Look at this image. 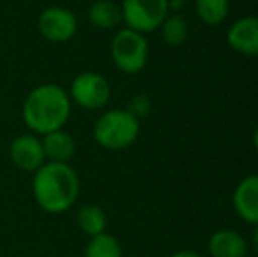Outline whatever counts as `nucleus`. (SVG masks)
Listing matches in <instances>:
<instances>
[{"label":"nucleus","mask_w":258,"mask_h":257,"mask_svg":"<svg viewBox=\"0 0 258 257\" xmlns=\"http://www.w3.org/2000/svg\"><path fill=\"white\" fill-rule=\"evenodd\" d=\"M72 115L69 92L56 83H42L32 88L21 106V118L28 132L46 136L65 129Z\"/></svg>","instance_id":"f257e3e1"},{"label":"nucleus","mask_w":258,"mask_h":257,"mask_svg":"<svg viewBox=\"0 0 258 257\" xmlns=\"http://www.w3.org/2000/svg\"><path fill=\"white\" fill-rule=\"evenodd\" d=\"M126 110L130 111V113L134 115L136 118H144L150 115L151 111V100L150 97L146 95V93H137V95H134L132 99L128 100V106H126Z\"/></svg>","instance_id":"a211bd4d"},{"label":"nucleus","mask_w":258,"mask_h":257,"mask_svg":"<svg viewBox=\"0 0 258 257\" xmlns=\"http://www.w3.org/2000/svg\"><path fill=\"white\" fill-rule=\"evenodd\" d=\"M230 0H195V13L207 27H218L228 16Z\"/></svg>","instance_id":"2eb2a0df"},{"label":"nucleus","mask_w":258,"mask_h":257,"mask_svg":"<svg viewBox=\"0 0 258 257\" xmlns=\"http://www.w3.org/2000/svg\"><path fill=\"white\" fill-rule=\"evenodd\" d=\"M227 44L246 57H258V16H244L228 27Z\"/></svg>","instance_id":"1a4fd4ad"},{"label":"nucleus","mask_w":258,"mask_h":257,"mask_svg":"<svg viewBox=\"0 0 258 257\" xmlns=\"http://www.w3.org/2000/svg\"><path fill=\"white\" fill-rule=\"evenodd\" d=\"M42 139V148H44L46 162H58V164H71V161L76 155V141L72 134H69L65 129L54 130Z\"/></svg>","instance_id":"f8f14e48"},{"label":"nucleus","mask_w":258,"mask_h":257,"mask_svg":"<svg viewBox=\"0 0 258 257\" xmlns=\"http://www.w3.org/2000/svg\"><path fill=\"white\" fill-rule=\"evenodd\" d=\"M253 148H255V151L258 155V125L255 127V132H253Z\"/></svg>","instance_id":"4be33fe9"},{"label":"nucleus","mask_w":258,"mask_h":257,"mask_svg":"<svg viewBox=\"0 0 258 257\" xmlns=\"http://www.w3.org/2000/svg\"><path fill=\"white\" fill-rule=\"evenodd\" d=\"M232 204L239 219L253 227L258 226V173L248 175L235 185Z\"/></svg>","instance_id":"9d476101"},{"label":"nucleus","mask_w":258,"mask_h":257,"mask_svg":"<svg viewBox=\"0 0 258 257\" xmlns=\"http://www.w3.org/2000/svg\"><path fill=\"white\" fill-rule=\"evenodd\" d=\"M76 222L85 236L93 238L105 233L107 229V215L99 204H83L76 213Z\"/></svg>","instance_id":"4468645a"},{"label":"nucleus","mask_w":258,"mask_h":257,"mask_svg":"<svg viewBox=\"0 0 258 257\" xmlns=\"http://www.w3.org/2000/svg\"><path fill=\"white\" fill-rule=\"evenodd\" d=\"M251 245H253V248H255V252H256V255H258V226H255V229H253Z\"/></svg>","instance_id":"412c9836"},{"label":"nucleus","mask_w":258,"mask_h":257,"mask_svg":"<svg viewBox=\"0 0 258 257\" xmlns=\"http://www.w3.org/2000/svg\"><path fill=\"white\" fill-rule=\"evenodd\" d=\"M184 7V0H169V11L170 13H181Z\"/></svg>","instance_id":"6ab92c4d"},{"label":"nucleus","mask_w":258,"mask_h":257,"mask_svg":"<svg viewBox=\"0 0 258 257\" xmlns=\"http://www.w3.org/2000/svg\"><path fill=\"white\" fill-rule=\"evenodd\" d=\"M79 28L78 16L71 9L51 6L41 11L37 18V30L41 37L53 44H63L76 37Z\"/></svg>","instance_id":"0eeeda50"},{"label":"nucleus","mask_w":258,"mask_h":257,"mask_svg":"<svg viewBox=\"0 0 258 257\" xmlns=\"http://www.w3.org/2000/svg\"><path fill=\"white\" fill-rule=\"evenodd\" d=\"M162 39L167 46H183L186 42L188 35H190V28H188V21L181 16L179 13H170L158 28Z\"/></svg>","instance_id":"dca6fc26"},{"label":"nucleus","mask_w":258,"mask_h":257,"mask_svg":"<svg viewBox=\"0 0 258 257\" xmlns=\"http://www.w3.org/2000/svg\"><path fill=\"white\" fill-rule=\"evenodd\" d=\"M170 257H206V255H202L201 252H195V250H179Z\"/></svg>","instance_id":"aec40b11"},{"label":"nucleus","mask_w":258,"mask_h":257,"mask_svg":"<svg viewBox=\"0 0 258 257\" xmlns=\"http://www.w3.org/2000/svg\"><path fill=\"white\" fill-rule=\"evenodd\" d=\"M246 257H248V255H246Z\"/></svg>","instance_id":"5701e85b"},{"label":"nucleus","mask_w":258,"mask_h":257,"mask_svg":"<svg viewBox=\"0 0 258 257\" xmlns=\"http://www.w3.org/2000/svg\"><path fill=\"white\" fill-rule=\"evenodd\" d=\"M207 250L211 257H246L248 241L239 231L218 229L209 236Z\"/></svg>","instance_id":"9b49d317"},{"label":"nucleus","mask_w":258,"mask_h":257,"mask_svg":"<svg viewBox=\"0 0 258 257\" xmlns=\"http://www.w3.org/2000/svg\"><path fill=\"white\" fill-rule=\"evenodd\" d=\"M88 23L97 30H114L123 25L121 6L114 0H95L86 11Z\"/></svg>","instance_id":"ddd939ff"},{"label":"nucleus","mask_w":258,"mask_h":257,"mask_svg":"<svg viewBox=\"0 0 258 257\" xmlns=\"http://www.w3.org/2000/svg\"><path fill=\"white\" fill-rule=\"evenodd\" d=\"M119 6L123 25L143 35L158 30L170 14L169 0H123Z\"/></svg>","instance_id":"423d86ee"},{"label":"nucleus","mask_w":258,"mask_h":257,"mask_svg":"<svg viewBox=\"0 0 258 257\" xmlns=\"http://www.w3.org/2000/svg\"><path fill=\"white\" fill-rule=\"evenodd\" d=\"M9 157L11 162L18 169L34 175L41 166L46 164V155H44V148H42L41 136H35L32 132L16 136L11 141Z\"/></svg>","instance_id":"6e6552de"},{"label":"nucleus","mask_w":258,"mask_h":257,"mask_svg":"<svg viewBox=\"0 0 258 257\" xmlns=\"http://www.w3.org/2000/svg\"><path fill=\"white\" fill-rule=\"evenodd\" d=\"M81 192V180L71 164L46 162L34 173L32 194L37 206L46 213L60 215L76 204Z\"/></svg>","instance_id":"f03ea898"},{"label":"nucleus","mask_w":258,"mask_h":257,"mask_svg":"<svg viewBox=\"0 0 258 257\" xmlns=\"http://www.w3.org/2000/svg\"><path fill=\"white\" fill-rule=\"evenodd\" d=\"M93 139L100 148L109 151H119L130 148L141 134V120L128 110L114 108L107 110L95 120Z\"/></svg>","instance_id":"7ed1b4c3"},{"label":"nucleus","mask_w":258,"mask_h":257,"mask_svg":"<svg viewBox=\"0 0 258 257\" xmlns=\"http://www.w3.org/2000/svg\"><path fill=\"white\" fill-rule=\"evenodd\" d=\"M69 97L72 104L86 111H100L111 100V83L104 74L95 71H83L71 81Z\"/></svg>","instance_id":"39448f33"},{"label":"nucleus","mask_w":258,"mask_h":257,"mask_svg":"<svg viewBox=\"0 0 258 257\" xmlns=\"http://www.w3.org/2000/svg\"><path fill=\"white\" fill-rule=\"evenodd\" d=\"M83 257H123V248L118 238L109 233L90 238Z\"/></svg>","instance_id":"f3484780"},{"label":"nucleus","mask_w":258,"mask_h":257,"mask_svg":"<svg viewBox=\"0 0 258 257\" xmlns=\"http://www.w3.org/2000/svg\"><path fill=\"white\" fill-rule=\"evenodd\" d=\"M111 59L123 74H139L150 59V42L146 35L123 27L111 41Z\"/></svg>","instance_id":"20e7f679"}]
</instances>
